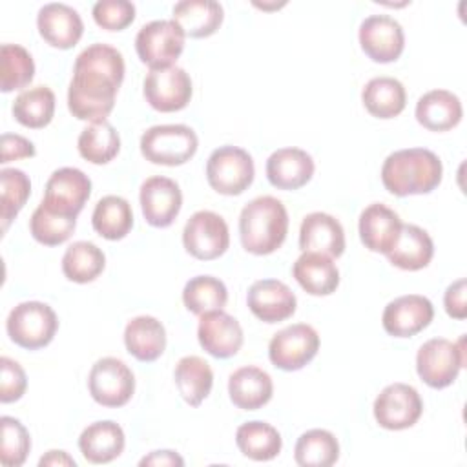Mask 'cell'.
<instances>
[{"label": "cell", "mask_w": 467, "mask_h": 467, "mask_svg": "<svg viewBox=\"0 0 467 467\" xmlns=\"http://www.w3.org/2000/svg\"><path fill=\"white\" fill-rule=\"evenodd\" d=\"M124 80V58L108 44L88 46L75 60L67 108L78 120L100 122L111 113Z\"/></svg>", "instance_id": "obj_1"}, {"label": "cell", "mask_w": 467, "mask_h": 467, "mask_svg": "<svg viewBox=\"0 0 467 467\" xmlns=\"http://www.w3.org/2000/svg\"><path fill=\"white\" fill-rule=\"evenodd\" d=\"M440 157L425 148H407L390 153L381 166V182L396 197L431 193L441 182Z\"/></svg>", "instance_id": "obj_2"}, {"label": "cell", "mask_w": 467, "mask_h": 467, "mask_svg": "<svg viewBox=\"0 0 467 467\" xmlns=\"http://www.w3.org/2000/svg\"><path fill=\"white\" fill-rule=\"evenodd\" d=\"M286 234L288 213L279 199L261 195L241 210L239 237L246 252L254 255H268L285 243Z\"/></svg>", "instance_id": "obj_3"}, {"label": "cell", "mask_w": 467, "mask_h": 467, "mask_svg": "<svg viewBox=\"0 0 467 467\" xmlns=\"http://www.w3.org/2000/svg\"><path fill=\"white\" fill-rule=\"evenodd\" d=\"M199 146V139L190 126L159 124L148 128L140 137V153L146 161L162 166H181L188 162Z\"/></svg>", "instance_id": "obj_4"}, {"label": "cell", "mask_w": 467, "mask_h": 467, "mask_svg": "<svg viewBox=\"0 0 467 467\" xmlns=\"http://www.w3.org/2000/svg\"><path fill=\"white\" fill-rule=\"evenodd\" d=\"M465 336L456 343L445 337L425 341L416 354V372L432 389H445L458 378L465 365Z\"/></svg>", "instance_id": "obj_5"}, {"label": "cell", "mask_w": 467, "mask_h": 467, "mask_svg": "<svg viewBox=\"0 0 467 467\" xmlns=\"http://www.w3.org/2000/svg\"><path fill=\"white\" fill-rule=\"evenodd\" d=\"M57 328L58 319L55 310L40 301H24L16 305L5 321V330L11 341L27 350L49 345Z\"/></svg>", "instance_id": "obj_6"}, {"label": "cell", "mask_w": 467, "mask_h": 467, "mask_svg": "<svg viewBox=\"0 0 467 467\" xmlns=\"http://www.w3.org/2000/svg\"><path fill=\"white\" fill-rule=\"evenodd\" d=\"M255 168L250 153L239 146H221L206 162V179L221 195H239L254 181Z\"/></svg>", "instance_id": "obj_7"}, {"label": "cell", "mask_w": 467, "mask_h": 467, "mask_svg": "<svg viewBox=\"0 0 467 467\" xmlns=\"http://www.w3.org/2000/svg\"><path fill=\"white\" fill-rule=\"evenodd\" d=\"M184 31L173 20H153L144 24L135 36V49L150 69L173 66L184 49Z\"/></svg>", "instance_id": "obj_8"}, {"label": "cell", "mask_w": 467, "mask_h": 467, "mask_svg": "<svg viewBox=\"0 0 467 467\" xmlns=\"http://www.w3.org/2000/svg\"><path fill=\"white\" fill-rule=\"evenodd\" d=\"M91 398L102 407H122L135 392V376L131 368L117 358L95 361L88 376Z\"/></svg>", "instance_id": "obj_9"}, {"label": "cell", "mask_w": 467, "mask_h": 467, "mask_svg": "<svg viewBox=\"0 0 467 467\" xmlns=\"http://www.w3.org/2000/svg\"><path fill=\"white\" fill-rule=\"evenodd\" d=\"M182 244L190 255L201 261H212L223 255L230 244L226 221L210 210L195 212L182 230Z\"/></svg>", "instance_id": "obj_10"}, {"label": "cell", "mask_w": 467, "mask_h": 467, "mask_svg": "<svg viewBox=\"0 0 467 467\" xmlns=\"http://www.w3.org/2000/svg\"><path fill=\"white\" fill-rule=\"evenodd\" d=\"M319 350V336L306 323L290 325L270 339L268 358L274 367L292 372L310 363Z\"/></svg>", "instance_id": "obj_11"}, {"label": "cell", "mask_w": 467, "mask_h": 467, "mask_svg": "<svg viewBox=\"0 0 467 467\" xmlns=\"http://www.w3.org/2000/svg\"><path fill=\"white\" fill-rule=\"evenodd\" d=\"M372 410L379 427L389 431H403L420 420L423 401L414 387L407 383H392L378 394Z\"/></svg>", "instance_id": "obj_12"}, {"label": "cell", "mask_w": 467, "mask_h": 467, "mask_svg": "<svg viewBox=\"0 0 467 467\" xmlns=\"http://www.w3.org/2000/svg\"><path fill=\"white\" fill-rule=\"evenodd\" d=\"M192 78L179 66L150 69L144 78L146 102L162 113L184 109L192 99Z\"/></svg>", "instance_id": "obj_13"}, {"label": "cell", "mask_w": 467, "mask_h": 467, "mask_svg": "<svg viewBox=\"0 0 467 467\" xmlns=\"http://www.w3.org/2000/svg\"><path fill=\"white\" fill-rule=\"evenodd\" d=\"M91 195V181L78 168H58L46 182L42 204L64 215L77 217Z\"/></svg>", "instance_id": "obj_14"}, {"label": "cell", "mask_w": 467, "mask_h": 467, "mask_svg": "<svg viewBox=\"0 0 467 467\" xmlns=\"http://www.w3.org/2000/svg\"><path fill=\"white\" fill-rule=\"evenodd\" d=\"M359 46L363 53L379 64L400 58L405 47V33L398 20L389 15H370L359 26Z\"/></svg>", "instance_id": "obj_15"}, {"label": "cell", "mask_w": 467, "mask_h": 467, "mask_svg": "<svg viewBox=\"0 0 467 467\" xmlns=\"http://www.w3.org/2000/svg\"><path fill=\"white\" fill-rule=\"evenodd\" d=\"M140 208L148 224L155 228L170 226L181 212L182 193L173 179L153 175L140 186Z\"/></svg>", "instance_id": "obj_16"}, {"label": "cell", "mask_w": 467, "mask_h": 467, "mask_svg": "<svg viewBox=\"0 0 467 467\" xmlns=\"http://www.w3.org/2000/svg\"><path fill=\"white\" fill-rule=\"evenodd\" d=\"M434 317L432 303L420 294L400 296L390 301L381 316L383 328L394 337H410L431 325Z\"/></svg>", "instance_id": "obj_17"}, {"label": "cell", "mask_w": 467, "mask_h": 467, "mask_svg": "<svg viewBox=\"0 0 467 467\" xmlns=\"http://www.w3.org/2000/svg\"><path fill=\"white\" fill-rule=\"evenodd\" d=\"M197 339L210 356L226 359L239 352L244 336L239 321L234 316L223 310H215L201 316Z\"/></svg>", "instance_id": "obj_18"}, {"label": "cell", "mask_w": 467, "mask_h": 467, "mask_svg": "<svg viewBox=\"0 0 467 467\" xmlns=\"http://www.w3.org/2000/svg\"><path fill=\"white\" fill-rule=\"evenodd\" d=\"M250 312L265 323H279L296 312L297 299L288 285L279 279H259L248 288Z\"/></svg>", "instance_id": "obj_19"}, {"label": "cell", "mask_w": 467, "mask_h": 467, "mask_svg": "<svg viewBox=\"0 0 467 467\" xmlns=\"http://www.w3.org/2000/svg\"><path fill=\"white\" fill-rule=\"evenodd\" d=\"M40 36L53 47L71 49L84 33L80 15L67 4H46L36 15Z\"/></svg>", "instance_id": "obj_20"}, {"label": "cell", "mask_w": 467, "mask_h": 467, "mask_svg": "<svg viewBox=\"0 0 467 467\" xmlns=\"http://www.w3.org/2000/svg\"><path fill=\"white\" fill-rule=\"evenodd\" d=\"M400 215L381 202L368 204L359 215L361 243L376 254H389L401 232Z\"/></svg>", "instance_id": "obj_21"}, {"label": "cell", "mask_w": 467, "mask_h": 467, "mask_svg": "<svg viewBox=\"0 0 467 467\" xmlns=\"http://www.w3.org/2000/svg\"><path fill=\"white\" fill-rule=\"evenodd\" d=\"M299 248L317 252L328 257H339L345 252V232L341 223L323 212L308 213L299 228Z\"/></svg>", "instance_id": "obj_22"}, {"label": "cell", "mask_w": 467, "mask_h": 467, "mask_svg": "<svg viewBox=\"0 0 467 467\" xmlns=\"http://www.w3.org/2000/svg\"><path fill=\"white\" fill-rule=\"evenodd\" d=\"M314 161L301 148L275 150L266 161L268 182L277 190H297L314 175Z\"/></svg>", "instance_id": "obj_23"}, {"label": "cell", "mask_w": 467, "mask_h": 467, "mask_svg": "<svg viewBox=\"0 0 467 467\" xmlns=\"http://www.w3.org/2000/svg\"><path fill=\"white\" fill-rule=\"evenodd\" d=\"M228 394L232 403L243 410H257L272 400L274 383L268 372L248 365L237 368L228 379Z\"/></svg>", "instance_id": "obj_24"}, {"label": "cell", "mask_w": 467, "mask_h": 467, "mask_svg": "<svg viewBox=\"0 0 467 467\" xmlns=\"http://www.w3.org/2000/svg\"><path fill=\"white\" fill-rule=\"evenodd\" d=\"M416 120L431 131H449L456 128L463 117L460 99L447 89H432L416 102Z\"/></svg>", "instance_id": "obj_25"}, {"label": "cell", "mask_w": 467, "mask_h": 467, "mask_svg": "<svg viewBox=\"0 0 467 467\" xmlns=\"http://www.w3.org/2000/svg\"><path fill=\"white\" fill-rule=\"evenodd\" d=\"M292 275L310 296H330L339 285L336 263L317 252H303L292 266Z\"/></svg>", "instance_id": "obj_26"}, {"label": "cell", "mask_w": 467, "mask_h": 467, "mask_svg": "<svg viewBox=\"0 0 467 467\" xmlns=\"http://www.w3.org/2000/svg\"><path fill=\"white\" fill-rule=\"evenodd\" d=\"M124 431L111 420L95 421L88 425L80 438L78 449L89 463H109L124 451Z\"/></svg>", "instance_id": "obj_27"}, {"label": "cell", "mask_w": 467, "mask_h": 467, "mask_svg": "<svg viewBox=\"0 0 467 467\" xmlns=\"http://www.w3.org/2000/svg\"><path fill=\"white\" fill-rule=\"evenodd\" d=\"M224 11L213 0H181L173 5V22L181 26L186 36L206 38L223 24Z\"/></svg>", "instance_id": "obj_28"}, {"label": "cell", "mask_w": 467, "mask_h": 467, "mask_svg": "<svg viewBox=\"0 0 467 467\" xmlns=\"http://www.w3.org/2000/svg\"><path fill=\"white\" fill-rule=\"evenodd\" d=\"M126 350L139 361H155L166 348L164 325L153 316H137L124 328Z\"/></svg>", "instance_id": "obj_29"}, {"label": "cell", "mask_w": 467, "mask_h": 467, "mask_svg": "<svg viewBox=\"0 0 467 467\" xmlns=\"http://www.w3.org/2000/svg\"><path fill=\"white\" fill-rule=\"evenodd\" d=\"M434 255V243L431 235L416 224H401L400 237L387 254L389 261L401 270H421Z\"/></svg>", "instance_id": "obj_30"}, {"label": "cell", "mask_w": 467, "mask_h": 467, "mask_svg": "<svg viewBox=\"0 0 467 467\" xmlns=\"http://www.w3.org/2000/svg\"><path fill=\"white\" fill-rule=\"evenodd\" d=\"M361 100L365 109L376 119H394L407 104V93L403 84L392 77H374L370 78L363 91Z\"/></svg>", "instance_id": "obj_31"}, {"label": "cell", "mask_w": 467, "mask_h": 467, "mask_svg": "<svg viewBox=\"0 0 467 467\" xmlns=\"http://www.w3.org/2000/svg\"><path fill=\"white\" fill-rule=\"evenodd\" d=\"M173 378L179 394L192 407L201 405L208 398L213 385V372L210 365L199 356L181 358L175 365Z\"/></svg>", "instance_id": "obj_32"}, {"label": "cell", "mask_w": 467, "mask_h": 467, "mask_svg": "<svg viewBox=\"0 0 467 467\" xmlns=\"http://www.w3.org/2000/svg\"><path fill=\"white\" fill-rule=\"evenodd\" d=\"M235 443L239 451L255 462L274 460L283 447L281 434L266 421H246L237 427Z\"/></svg>", "instance_id": "obj_33"}, {"label": "cell", "mask_w": 467, "mask_h": 467, "mask_svg": "<svg viewBox=\"0 0 467 467\" xmlns=\"http://www.w3.org/2000/svg\"><path fill=\"white\" fill-rule=\"evenodd\" d=\"M91 224L99 235L108 241L126 237L133 226V212L130 202L119 195L102 197L93 210Z\"/></svg>", "instance_id": "obj_34"}, {"label": "cell", "mask_w": 467, "mask_h": 467, "mask_svg": "<svg viewBox=\"0 0 467 467\" xmlns=\"http://www.w3.org/2000/svg\"><path fill=\"white\" fill-rule=\"evenodd\" d=\"M77 148L82 159L91 164H106L120 151V137L113 124L108 120L91 122L86 126L77 140Z\"/></svg>", "instance_id": "obj_35"}, {"label": "cell", "mask_w": 467, "mask_h": 467, "mask_svg": "<svg viewBox=\"0 0 467 467\" xmlns=\"http://www.w3.org/2000/svg\"><path fill=\"white\" fill-rule=\"evenodd\" d=\"M106 266L104 252L89 243V241H77L64 252L62 257V272L73 283H91L95 281Z\"/></svg>", "instance_id": "obj_36"}, {"label": "cell", "mask_w": 467, "mask_h": 467, "mask_svg": "<svg viewBox=\"0 0 467 467\" xmlns=\"http://www.w3.org/2000/svg\"><path fill=\"white\" fill-rule=\"evenodd\" d=\"M11 111L22 126L40 130L47 126L55 115V93L47 86L29 88L15 99Z\"/></svg>", "instance_id": "obj_37"}, {"label": "cell", "mask_w": 467, "mask_h": 467, "mask_svg": "<svg viewBox=\"0 0 467 467\" xmlns=\"http://www.w3.org/2000/svg\"><path fill=\"white\" fill-rule=\"evenodd\" d=\"M297 465L330 467L339 458V443L330 431L310 429L299 436L294 449Z\"/></svg>", "instance_id": "obj_38"}, {"label": "cell", "mask_w": 467, "mask_h": 467, "mask_svg": "<svg viewBox=\"0 0 467 467\" xmlns=\"http://www.w3.org/2000/svg\"><path fill=\"white\" fill-rule=\"evenodd\" d=\"M226 301L228 290L224 283L213 275L192 277L182 290V303L195 316L223 310Z\"/></svg>", "instance_id": "obj_39"}, {"label": "cell", "mask_w": 467, "mask_h": 467, "mask_svg": "<svg viewBox=\"0 0 467 467\" xmlns=\"http://www.w3.org/2000/svg\"><path fill=\"white\" fill-rule=\"evenodd\" d=\"M75 226H77V217L57 213L47 206H44L42 202L35 208L29 219L31 235L46 246H57L66 243L75 232Z\"/></svg>", "instance_id": "obj_40"}, {"label": "cell", "mask_w": 467, "mask_h": 467, "mask_svg": "<svg viewBox=\"0 0 467 467\" xmlns=\"http://www.w3.org/2000/svg\"><path fill=\"white\" fill-rule=\"evenodd\" d=\"M35 77V62L29 51L18 44H4L0 58V89L4 93L26 88Z\"/></svg>", "instance_id": "obj_41"}, {"label": "cell", "mask_w": 467, "mask_h": 467, "mask_svg": "<svg viewBox=\"0 0 467 467\" xmlns=\"http://www.w3.org/2000/svg\"><path fill=\"white\" fill-rule=\"evenodd\" d=\"M0 188L2 230H7L9 223L18 215L31 195V181L22 170L4 168L0 171Z\"/></svg>", "instance_id": "obj_42"}, {"label": "cell", "mask_w": 467, "mask_h": 467, "mask_svg": "<svg viewBox=\"0 0 467 467\" xmlns=\"http://www.w3.org/2000/svg\"><path fill=\"white\" fill-rule=\"evenodd\" d=\"M0 429H2V445H0V462L4 467H18L26 462L29 449H31V438L27 429L11 416L0 418Z\"/></svg>", "instance_id": "obj_43"}, {"label": "cell", "mask_w": 467, "mask_h": 467, "mask_svg": "<svg viewBox=\"0 0 467 467\" xmlns=\"http://www.w3.org/2000/svg\"><path fill=\"white\" fill-rule=\"evenodd\" d=\"M93 20L108 31H122L135 20V5L128 0H99L93 5Z\"/></svg>", "instance_id": "obj_44"}, {"label": "cell", "mask_w": 467, "mask_h": 467, "mask_svg": "<svg viewBox=\"0 0 467 467\" xmlns=\"http://www.w3.org/2000/svg\"><path fill=\"white\" fill-rule=\"evenodd\" d=\"M27 378L24 368L11 358H0V401L11 403L24 396Z\"/></svg>", "instance_id": "obj_45"}, {"label": "cell", "mask_w": 467, "mask_h": 467, "mask_svg": "<svg viewBox=\"0 0 467 467\" xmlns=\"http://www.w3.org/2000/svg\"><path fill=\"white\" fill-rule=\"evenodd\" d=\"M36 150L33 146V142L22 135L16 133H4L2 135V155H0V162H11L16 159H29L35 157Z\"/></svg>", "instance_id": "obj_46"}, {"label": "cell", "mask_w": 467, "mask_h": 467, "mask_svg": "<svg viewBox=\"0 0 467 467\" xmlns=\"http://www.w3.org/2000/svg\"><path fill=\"white\" fill-rule=\"evenodd\" d=\"M465 290H467V281L458 279L452 285L447 286L445 296H443V305L445 312L454 317V319H465L467 317V303H465Z\"/></svg>", "instance_id": "obj_47"}, {"label": "cell", "mask_w": 467, "mask_h": 467, "mask_svg": "<svg viewBox=\"0 0 467 467\" xmlns=\"http://www.w3.org/2000/svg\"><path fill=\"white\" fill-rule=\"evenodd\" d=\"M140 467L155 465V467H171V465H184V460L175 451H153L139 462Z\"/></svg>", "instance_id": "obj_48"}, {"label": "cell", "mask_w": 467, "mask_h": 467, "mask_svg": "<svg viewBox=\"0 0 467 467\" xmlns=\"http://www.w3.org/2000/svg\"><path fill=\"white\" fill-rule=\"evenodd\" d=\"M38 465L40 467H44V465H71V467H75L77 463L66 451H49L46 456L40 458Z\"/></svg>", "instance_id": "obj_49"}]
</instances>
